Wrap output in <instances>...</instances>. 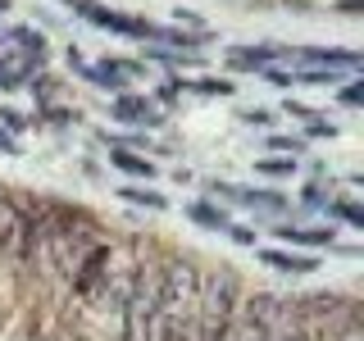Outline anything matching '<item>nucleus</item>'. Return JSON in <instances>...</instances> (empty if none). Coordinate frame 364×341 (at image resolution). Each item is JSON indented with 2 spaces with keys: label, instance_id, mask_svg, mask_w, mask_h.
Listing matches in <instances>:
<instances>
[{
  "label": "nucleus",
  "instance_id": "f257e3e1",
  "mask_svg": "<svg viewBox=\"0 0 364 341\" xmlns=\"http://www.w3.org/2000/svg\"><path fill=\"white\" fill-rule=\"evenodd\" d=\"M200 296V273L191 264H164L155 278V305H159V323L164 318H178L196 305Z\"/></svg>",
  "mask_w": 364,
  "mask_h": 341
},
{
  "label": "nucleus",
  "instance_id": "f03ea898",
  "mask_svg": "<svg viewBox=\"0 0 364 341\" xmlns=\"http://www.w3.org/2000/svg\"><path fill=\"white\" fill-rule=\"evenodd\" d=\"M123 341H155L159 328V305H155V282L146 273H136V287L123 301Z\"/></svg>",
  "mask_w": 364,
  "mask_h": 341
},
{
  "label": "nucleus",
  "instance_id": "7ed1b4c3",
  "mask_svg": "<svg viewBox=\"0 0 364 341\" xmlns=\"http://www.w3.org/2000/svg\"><path fill=\"white\" fill-rule=\"evenodd\" d=\"M68 9H77L82 18H91L96 28H109V32H123V37H159L164 41V32L151 28L146 18H132V14H119V9H105V5H96V0H64Z\"/></svg>",
  "mask_w": 364,
  "mask_h": 341
},
{
  "label": "nucleus",
  "instance_id": "20e7f679",
  "mask_svg": "<svg viewBox=\"0 0 364 341\" xmlns=\"http://www.w3.org/2000/svg\"><path fill=\"white\" fill-rule=\"evenodd\" d=\"M109 269H114V250L100 242L91 255L82 259V264L73 269V278H68V291L77 296V301H96V291L105 287V278H109Z\"/></svg>",
  "mask_w": 364,
  "mask_h": 341
},
{
  "label": "nucleus",
  "instance_id": "39448f33",
  "mask_svg": "<svg viewBox=\"0 0 364 341\" xmlns=\"http://www.w3.org/2000/svg\"><path fill=\"white\" fill-rule=\"evenodd\" d=\"M23 237H28V219H23V205L0 196V255L18 259L23 255Z\"/></svg>",
  "mask_w": 364,
  "mask_h": 341
},
{
  "label": "nucleus",
  "instance_id": "423d86ee",
  "mask_svg": "<svg viewBox=\"0 0 364 341\" xmlns=\"http://www.w3.org/2000/svg\"><path fill=\"white\" fill-rule=\"evenodd\" d=\"M87 77H96L100 87H132L136 77H141V64H132V60H105V64H96V68H82Z\"/></svg>",
  "mask_w": 364,
  "mask_h": 341
},
{
  "label": "nucleus",
  "instance_id": "0eeeda50",
  "mask_svg": "<svg viewBox=\"0 0 364 341\" xmlns=\"http://www.w3.org/2000/svg\"><path fill=\"white\" fill-rule=\"evenodd\" d=\"M37 64H41V55H32V50H0V87H18Z\"/></svg>",
  "mask_w": 364,
  "mask_h": 341
},
{
  "label": "nucleus",
  "instance_id": "6e6552de",
  "mask_svg": "<svg viewBox=\"0 0 364 341\" xmlns=\"http://www.w3.org/2000/svg\"><path fill=\"white\" fill-rule=\"evenodd\" d=\"M109 114L119 123H146V128H151V123H159V114H155V105L151 100H141V96H119L109 105Z\"/></svg>",
  "mask_w": 364,
  "mask_h": 341
},
{
  "label": "nucleus",
  "instance_id": "1a4fd4ad",
  "mask_svg": "<svg viewBox=\"0 0 364 341\" xmlns=\"http://www.w3.org/2000/svg\"><path fill=\"white\" fill-rule=\"evenodd\" d=\"M278 314H282V305L273 301V296H250V301H246V314H242V318H250V323H259V328H269V332H273Z\"/></svg>",
  "mask_w": 364,
  "mask_h": 341
},
{
  "label": "nucleus",
  "instance_id": "9d476101",
  "mask_svg": "<svg viewBox=\"0 0 364 341\" xmlns=\"http://www.w3.org/2000/svg\"><path fill=\"white\" fill-rule=\"evenodd\" d=\"M237 205H250V210H269V214H282V196L273 191H242V187H223Z\"/></svg>",
  "mask_w": 364,
  "mask_h": 341
},
{
  "label": "nucleus",
  "instance_id": "9b49d317",
  "mask_svg": "<svg viewBox=\"0 0 364 341\" xmlns=\"http://www.w3.org/2000/svg\"><path fill=\"white\" fill-rule=\"evenodd\" d=\"M223 341H273V332L259 328V323H250V318H228Z\"/></svg>",
  "mask_w": 364,
  "mask_h": 341
},
{
  "label": "nucleus",
  "instance_id": "f8f14e48",
  "mask_svg": "<svg viewBox=\"0 0 364 341\" xmlns=\"http://www.w3.org/2000/svg\"><path fill=\"white\" fill-rule=\"evenodd\" d=\"M282 242H296V246H328L333 242V227H278Z\"/></svg>",
  "mask_w": 364,
  "mask_h": 341
},
{
  "label": "nucleus",
  "instance_id": "ddd939ff",
  "mask_svg": "<svg viewBox=\"0 0 364 341\" xmlns=\"http://www.w3.org/2000/svg\"><path fill=\"white\" fill-rule=\"evenodd\" d=\"M278 55H291V50H273V45H259V50H250V45H242V50H232L228 60H232L237 68H259V64L278 60Z\"/></svg>",
  "mask_w": 364,
  "mask_h": 341
},
{
  "label": "nucleus",
  "instance_id": "4468645a",
  "mask_svg": "<svg viewBox=\"0 0 364 341\" xmlns=\"http://www.w3.org/2000/svg\"><path fill=\"white\" fill-rule=\"evenodd\" d=\"M264 264H269V269H282V273H310V269H314V259L287 255V250H269V255H264Z\"/></svg>",
  "mask_w": 364,
  "mask_h": 341
},
{
  "label": "nucleus",
  "instance_id": "2eb2a0df",
  "mask_svg": "<svg viewBox=\"0 0 364 341\" xmlns=\"http://www.w3.org/2000/svg\"><path fill=\"white\" fill-rule=\"evenodd\" d=\"M114 164H119L123 173H132V178H151L155 173L151 159H141V155H132V151H114Z\"/></svg>",
  "mask_w": 364,
  "mask_h": 341
},
{
  "label": "nucleus",
  "instance_id": "dca6fc26",
  "mask_svg": "<svg viewBox=\"0 0 364 341\" xmlns=\"http://www.w3.org/2000/svg\"><path fill=\"white\" fill-rule=\"evenodd\" d=\"M305 60H314V64H337V68H355L360 55H355V50H305Z\"/></svg>",
  "mask_w": 364,
  "mask_h": 341
},
{
  "label": "nucleus",
  "instance_id": "f3484780",
  "mask_svg": "<svg viewBox=\"0 0 364 341\" xmlns=\"http://www.w3.org/2000/svg\"><path fill=\"white\" fill-rule=\"evenodd\" d=\"M119 196H123V200H132V205H151V210H164V205H168L164 196H155V191H136V187H123Z\"/></svg>",
  "mask_w": 364,
  "mask_h": 341
},
{
  "label": "nucleus",
  "instance_id": "a211bd4d",
  "mask_svg": "<svg viewBox=\"0 0 364 341\" xmlns=\"http://www.w3.org/2000/svg\"><path fill=\"white\" fill-rule=\"evenodd\" d=\"M191 219H196V223H210V227H228L223 210H214V205H191Z\"/></svg>",
  "mask_w": 364,
  "mask_h": 341
},
{
  "label": "nucleus",
  "instance_id": "6ab92c4d",
  "mask_svg": "<svg viewBox=\"0 0 364 341\" xmlns=\"http://www.w3.org/2000/svg\"><path fill=\"white\" fill-rule=\"evenodd\" d=\"M255 168H259V173H269V178H287L291 168H296V159H255Z\"/></svg>",
  "mask_w": 364,
  "mask_h": 341
},
{
  "label": "nucleus",
  "instance_id": "aec40b11",
  "mask_svg": "<svg viewBox=\"0 0 364 341\" xmlns=\"http://www.w3.org/2000/svg\"><path fill=\"white\" fill-rule=\"evenodd\" d=\"M187 87H196L200 96H228L232 91V82H223V77H200V82H187Z\"/></svg>",
  "mask_w": 364,
  "mask_h": 341
},
{
  "label": "nucleus",
  "instance_id": "412c9836",
  "mask_svg": "<svg viewBox=\"0 0 364 341\" xmlns=\"http://www.w3.org/2000/svg\"><path fill=\"white\" fill-rule=\"evenodd\" d=\"M14 41H23V45H28V50H32V55H41V50H46V41H41V32H32V28H18V32H14Z\"/></svg>",
  "mask_w": 364,
  "mask_h": 341
},
{
  "label": "nucleus",
  "instance_id": "4be33fe9",
  "mask_svg": "<svg viewBox=\"0 0 364 341\" xmlns=\"http://www.w3.org/2000/svg\"><path fill=\"white\" fill-rule=\"evenodd\" d=\"M0 123H5L9 132H23V128H28V119H23V114H14V109H0Z\"/></svg>",
  "mask_w": 364,
  "mask_h": 341
},
{
  "label": "nucleus",
  "instance_id": "5701e85b",
  "mask_svg": "<svg viewBox=\"0 0 364 341\" xmlns=\"http://www.w3.org/2000/svg\"><path fill=\"white\" fill-rule=\"evenodd\" d=\"M341 100H346V105H360V100H364V91H360V82H350L346 91H341Z\"/></svg>",
  "mask_w": 364,
  "mask_h": 341
},
{
  "label": "nucleus",
  "instance_id": "b1692460",
  "mask_svg": "<svg viewBox=\"0 0 364 341\" xmlns=\"http://www.w3.org/2000/svg\"><path fill=\"white\" fill-rule=\"evenodd\" d=\"M228 232H232L242 246H255V232H250V227H228Z\"/></svg>",
  "mask_w": 364,
  "mask_h": 341
},
{
  "label": "nucleus",
  "instance_id": "393cba45",
  "mask_svg": "<svg viewBox=\"0 0 364 341\" xmlns=\"http://www.w3.org/2000/svg\"><path fill=\"white\" fill-rule=\"evenodd\" d=\"M337 214H341V219H346V223H364V219H360V210H355V205H337Z\"/></svg>",
  "mask_w": 364,
  "mask_h": 341
},
{
  "label": "nucleus",
  "instance_id": "a878e982",
  "mask_svg": "<svg viewBox=\"0 0 364 341\" xmlns=\"http://www.w3.org/2000/svg\"><path fill=\"white\" fill-rule=\"evenodd\" d=\"M273 146H278V151H291V155L301 151V141H296V136H278V141H273Z\"/></svg>",
  "mask_w": 364,
  "mask_h": 341
},
{
  "label": "nucleus",
  "instance_id": "bb28decb",
  "mask_svg": "<svg viewBox=\"0 0 364 341\" xmlns=\"http://www.w3.org/2000/svg\"><path fill=\"white\" fill-rule=\"evenodd\" d=\"M246 123H259V128H264V123H269V109H250Z\"/></svg>",
  "mask_w": 364,
  "mask_h": 341
},
{
  "label": "nucleus",
  "instance_id": "cd10ccee",
  "mask_svg": "<svg viewBox=\"0 0 364 341\" xmlns=\"http://www.w3.org/2000/svg\"><path fill=\"white\" fill-rule=\"evenodd\" d=\"M5 5H9V0H0V14H5Z\"/></svg>",
  "mask_w": 364,
  "mask_h": 341
}]
</instances>
